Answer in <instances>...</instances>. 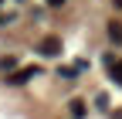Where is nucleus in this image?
I'll use <instances>...</instances> for the list:
<instances>
[{
  "instance_id": "obj_8",
  "label": "nucleus",
  "mask_w": 122,
  "mask_h": 119,
  "mask_svg": "<svg viewBox=\"0 0 122 119\" xmlns=\"http://www.w3.org/2000/svg\"><path fill=\"white\" fill-rule=\"evenodd\" d=\"M115 119H122V109H119V112H115Z\"/></svg>"
},
{
  "instance_id": "obj_3",
  "label": "nucleus",
  "mask_w": 122,
  "mask_h": 119,
  "mask_svg": "<svg viewBox=\"0 0 122 119\" xmlns=\"http://www.w3.org/2000/svg\"><path fill=\"white\" fill-rule=\"evenodd\" d=\"M68 112H71V119H81V116H85V102H81V99H71V102H68Z\"/></svg>"
},
{
  "instance_id": "obj_2",
  "label": "nucleus",
  "mask_w": 122,
  "mask_h": 119,
  "mask_svg": "<svg viewBox=\"0 0 122 119\" xmlns=\"http://www.w3.org/2000/svg\"><path fill=\"white\" fill-rule=\"evenodd\" d=\"M34 75H37V68H20V71H17V75H10L7 82H10V85H24L27 78H34Z\"/></svg>"
},
{
  "instance_id": "obj_5",
  "label": "nucleus",
  "mask_w": 122,
  "mask_h": 119,
  "mask_svg": "<svg viewBox=\"0 0 122 119\" xmlns=\"http://www.w3.org/2000/svg\"><path fill=\"white\" fill-rule=\"evenodd\" d=\"M109 38H112V41H119V44H122V24H115V21H112V24H109Z\"/></svg>"
},
{
  "instance_id": "obj_7",
  "label": "nucleus",
  "mask_w": 122,
  "mask_h": 119,
  "mask_svg": "<svg viewBox=\"0 0 122 119\" xmlns=\"http://www.w3.org/2000/svg\"><path fill=\"white\" fill-rule=\"evenodd\" d=\"M112 4H115V7H122V0H112Z\"/></svg>"
},
{
  "instance_id": "obj_6",
  "label": "nucleus",
  "mask_w": 122,
  "mask_h": 119,
  "mask_svg": "<svg viewBox=\"0 0 122 119\" xmlns=\"http://www.w3.org/2000/svg\"><path fill=\"white\" fill-rule=\"evenodd\" d=\"M48 4H51V7H61V4H65V0H48Z\"/></svg>"
},
{
  "instance_id": "obj_1",
  "label": "nucleus",
  "mask_w": 122,
  "mask_h": 119,
  "mask_svg": "<svg viewBox=\"0 0 122 119\" xmlns=\"http://www.w3.org/2000/svg\"><path fill=\"white\" fill-rule=\"evenodd\" d=\"M37 51L41 54H48V58H54V54H61V38H54V34H48L41 44H37Z\"/></svg>"
},
{
  "instance_id": "obj_4",
  "label": "nucleus",
  "mask_w": 122,
  "mask_h": 119,
  "mask_svg": "<svg viewBox=\"0 0 122 119\" xmlns=\"http://www.w3.org/2000/svg\"><path fill=\"white\" fill-rule=\"evenodd\" d=\"M109 71H112L115 85H122V61H109Z\"/></svg>"
}]
</instances>
